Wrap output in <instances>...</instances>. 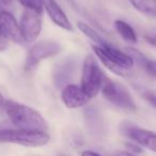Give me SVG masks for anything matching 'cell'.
<instances>
[{"mask_svg":"<svg viewBox=\"0 0 156 156\" xmlns=\"http://www.w3.org/2000/svg\"><path fill=\"white\" fill-rule=\"evenodd\" d=\"M98 47H100V46H98ZM101 48H102L103 51L106 54V56L108 57L115 65H118V66L121 67V69H125V71H128V69H130L135 65L134 60H133V58L127 52L119 49V48H117L115 46H113L112 44L106 42Z\"/></svg>","mask_w":156,"mask_h":156,"instance_id":"obj_11","label":"cell"},{"mask_svg":"<svg viewBox=\"0 0 156 156\" xmlns=\"http://www.w3.org/2000/svg\"><path fill=\"white\" fill-rule=\"evenodd\" d=\"M20 31L25 43H32L37 39L42 30L41 13L25 9L20 22Z\"/></svg>","mask_w":156,"mask_h":156,"instance_id":"obj_6","label":"cell"},{"mask_svg":"<svg viewBox=\"0 0 156 156\" xmlns=\"http://www.w3.org/2000/svg\"><path fill=\"white\" fill-rule=\"evenodd\" d=\"M0 32L8 41L13 43H25L20 31V23L15 16L7 10H0Z\"/></svg>","mask_w":156,"mask_h":156,"instance_id":"obj_7","label":"cell"},{"mask_svg":"<svg viewBox=\"0 0 156 156\" xmlns=\"http://www.w3.org/2000/svg\"><path fill=\"white\" fill-rule=\"evenodd\" d=\"M138 12L150 17H156V0H128Z\"/></svg>","mask_w":156,"mask_h":156,"instance_id":"obj_15","label":"cell"},{"mask_svg":"<svg viewBox=\"0 0 156 156\" xmlns=\"http://www.w3.org/2000/svg\"><path fill=\"white\" fill-rule=\"evenodd\" d=\"M3 110L14 127L35 132H47L48 125L43 115L35 109L15 101H5Z\"/></svg>","mask_w":156,"mask_h":156,"instance_id":"obj_1","label":"cell"},{"mask_svg":"<svg viewBox=\"0 0 156 156\" xmlns=\"http://www.w3.org/2000/svg\"><path fill=\"white\" fill-rule=\"evenodd\" d=\"M61 98L64 105L69 109H76L83 107L90 102L91 98L83 91L80 86L66 85L61 92Z\"/></svg>","mask_w":156,"mask_h":156,"instance_id":"obj_8","label":"cell"},{"mask_svg":"<svg viewBox=\"0 0 156 156\" xmlns=\"http://www.w3.org/2000/svg\"><path fill=\"white\" fill-rule=\"evenodd\" d=\"M104 75L96 62L95 57L93 55H88L83 61L80 88L90 98H95L100 93Z\"/></svg>","mask_w":156,"mask_h":156,"instance_id":"obj_4","label":"cell"},{"mask_svg":"<svg viewBox=\"0 0 156 156\" xmlns=\"http://www.w3.org/2000/svg\"><path fill=\"white\" fill-rule=\"evenodd\" d=\"M145 41L152 45L153 47H156V35H147L145 37Z\"/></svg>","mask_w":156,"mask_h":156,"instance_id":"obj_20","label":"cell"},{"mask_svg":"<svg viewBox=\"0 0 156 156\" xmlns=\"http://www.w3.org/2000/svg\"><path fill=\"white\" fill-rule=\"evenodd\" d=\"M5 98H3V95L1 94V92H0V109H3L5 108Z\"/></svg>","mask_w":156,"mask_h":156,"instance_id":"obj_22","label":"cell"},{"mask_svg":"<svg viewBox=\"0 0 156 156\" xmlns=\"http://www.w3.org/2000/svg\"><path fill=\"white\" fill-rule=\"evenodd\" d=\"M145 98L147 100V102L156 109V94H153V93H147L145 94Z\"/></svg>","mask_w":156,"mask_h":156,"instance_id":"obj_18","label":"cell"},{"mask_svg":"<svg viewBox=\"0 0 156 156\" xmlns=\"http://www.w3.org/2000/svg\"><path fill=\"white\" fill-rule=\"evenodd\" d=\"M101 92L103 96L115 106L128 111L136 110V103L127 88L122 83L110 79L106 75H104L103 78Z\"/></svg>","mask_w":156,"mask_h":156,"instance_id":"obj_3","label":"cell"},{"mask_svg":"<svg viewBox=\"0 0 156 156\" xmlns=\"http://www.w3.org/2000/svg\"><path fill=\"white\" fill-rule=\"evenodd\" d=\"M18 2L26 10H31V11H35L42 14V11H43L42 0H18Z\"/></svg>","mask_w":156,"mask_h":156,"instance_id":"obj_17","label":"cell"},{"mask_svg":"<svg viewBox=\"0 0 156 156\" xmlns=\"http://www.w3.org/2000/svg\"><path fill=\"white\" fill-rule=\"evenodd\" d=\"M113 25H115V28L117 30V32L119 33V35L124 41L129 44L137 43L138 37H137L136 31L134 30V28L128 23L124 22L122 20H115Z\"/></svg>","mask_w":156,"mask_h":156,"instance_id":"obj_13","label":"cell"},{"mask_svg":"<svg viewBox=\"0 0 156 156\" xmlns=\"http://www.w3.org/2000/svg\"><path fill=\"white\" fill-rule=\"evenodd\" d=\"M115 156H136V155L130 153V152H120V153L115 154Z\"/></svg>","mask_w":156,"mask_h":156,"instance_id":"obj_25","label":"cell"},{"mask_svg":"<svg viewBox=\"0 0 156 156\" xmlns=\"http://www.w3.org/2000/svg\"><path fill=\"white\" fill-rule=\"evenodd\" d=\"M92 49H93L95 56L98 57V59H100V61L104 64V66L107 67L109 71H111L113 74H117V75H120V76L127 75V71H125V69H121V67H119L118 65H115V63L106 56V54L103 51V49L101 47H98V46H96V45H92Z\"/></svg>","mask_w":156,"mask_h":156,"instance_id":"obj_14","label":"cell"},{"mask_svg":"<svg viewBox=\"0 0 156 156\" xmlns=\"http://www.w3.org/2000/svg\"><path fill=\"white\" fill-rule=\"evenodd\" d=\"M62 47L55 41H41L33 44L28 50V54L25 60V69L31 71L39 65L43 60L54 57L61 51Z\"/></svg>","mask_w":156,"mask_h":156,"instance_id":"obj_5","label":"cell"},{"mask_svg":"<svg viewBox=\"0 0 156 156\" xmlns=\"http://www.w3.org/2000/svg\"><path fill=\"white\" fill-rule=\"evenodd\" d=\"M81 156H102V155L93 151H83L81 153Z\"/></svg>","mask_w":156,"mask_h":156,"instance_id":"obj_21","label":"cell"},{"mask_svg":"<svg viewBox=\"0 0 156 156\" xmlns=\"http://www.w3.org/2000/svg\"><path fill=\"white\" fill-rule=\"evenodd\" d=\"M125 133L127 137L141 147L150 150L156 153V133L144 128L137 127V126H129L125 128Z\"/></svg>","mask_w":156,"mask_h":156,"instance_id":"obj_10","label":"cell"},{"mask_svg":"<svg viewBox=\"0 0 156 156\" xmlns=\"http://www.w3.org/2000/svg\"><path fill=\"white\" fill-rule=\"evenodd\" d=\"M77 27H78V29H79V30H80L81 32H83V34L86 35V37H89V39L91 40L92 42H93L94 45L102 47V46L107 42L106 40H105L103 37H101V35L98 34V33L96 32V31L94 30V29L92 28L91 26H89V25L86 24V23L78 22L77 23Z\"/></svg>","mask_w":156,"mask_h":156,"instance_id":"obj_16","label":"cell"},{"mask_svg":"<svg viewBox=\"0 0 156 156\" xmlns=\"http://www.w3.org/2000/svg\"><path fill=\"white\" fill-rule=\"evenodd\" d=\"M12 0H0V7H8L9 5H11Z\"/></svg>","mask_w":156,"mask_h":156,"instance_id":"obj_23","label":"cell"},{"mask_svg":"<svg viewBox=\"0 0 156 156\" xmlns=\"http://www.w3.org/2000/svg\"><path fill=\"white\" fill-rule=\"evenodd\" d=\"M42 5L47 15L49 16L50 20L60 28L66 31H72L73 27L69 22V17L64 13L61 7L58 5L56 0H42Z\"/></svg>","mask_w":156,"mask_h":156,"instance_id":"obj_9","label":"cell"},{"mask_svg":"<svg viewBox=\"0 0 156 156\" xmlns=\"http://www.w3.org/2000/svg\"><path fill=\"white\" fill-rule=\"evenodd\" d=\"M126 52L133 58L135 63H138L150 77L156 79V59H150L145 55L134 47H127Z\"/></svg>","mask_w":156,"mask_h":156,"instance_id":"obj_12","label":"cell"},{"mask_svg":"<svg viewBox=\"0 0 156 156\" xmlns=\"http://www.w3.org/2000/svg\"><path fill=\"white\" fill-rule=\"evenodd\" d=\"M49 140V135L45 132L26 130L0 125V142L15 143L24 147H43L47 144Z\"/></svg>","mask_w":156,"mask_h":156,"instance_id":"obj_2","label":"cell"},{"mask_svg":"<svg viewBox=\"0 0 156 156\" xmlns=\"http://www.w3.org/2000/svg\"><path fill=\"white\" fill-rule=\"evenodd\" d=\"M8 47V40L0 32V51H3Z\"/></svg>","mask_w":156,"mask_h":156,"instance_id":"obj_19","label":"cell"},{"mask_svg":"<svg viewBox=\"0 0 156 156\" xmlns=\"http://www.w3.org/2000/svg\"><path fill=\"white\" fill-rule=\"evenodd\" d=\"M127 147H130V149H132L134 152H141L140 147H137V145H134L133 143H127Z\"/></svg>","mask_w":156,"mask_h":156,"instance_id":"obj_24","label":"cell"}]
</instances>
